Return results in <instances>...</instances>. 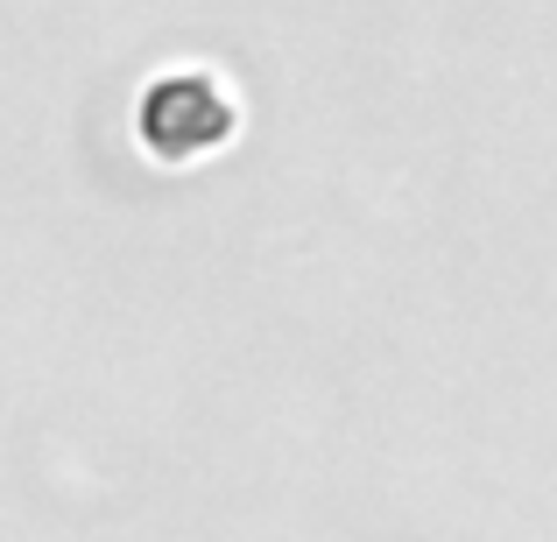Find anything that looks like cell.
<instances>
[{"mask_svg": "<svg viewBox=\"0 0 557 542\" xmlns=\"http://www.w3.org/2000/svg\"><path fill=\"white\" fill-rule=\"evenodd\" d=\"M141 135L163 155H198L219 149L233 135V99L219 92L205 71H177V78H156L141 99Z\"/></svg>", "mask_w": 557, "mask_h": 542, "instance_id": "1", "label": "cell"}]
</instances>
